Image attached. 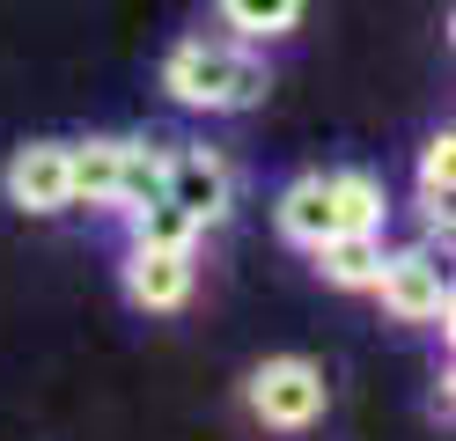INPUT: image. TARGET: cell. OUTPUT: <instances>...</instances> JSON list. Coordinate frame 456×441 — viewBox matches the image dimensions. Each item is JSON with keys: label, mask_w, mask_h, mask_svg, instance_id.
Listing matches in <instances>:
<instances>
[{"label": "cell", "mask_w": 456, "mask_h": 441, "mask_svg": "<svg viewBox=\"0 0 456 441\" xmlns=\"http://www.w3.org/2000/svg\"><path fill=\"white\" fill-rule=\"evenodd\" d=\"M265 59L258 45H236V37H177L162 52V96L177 110H199V118H236L250 103H265Z\"/></svg>", "instance_id": "6da1fadb"}, {"label": "cell", "mask_w": 456, "mask_h": 441, "mask_svg": "<svg viewBox=\"0 0 456 441\" xmlns=\"http://www.w3.org/2000/svg\"><path fill=\"white\" fill-rule=\"evenodd\" d=\"M243 404H250V420L273 427V434H309L331 412V382H324L317 361H302V353H273V361L250 368Z\"/></svg>", "instance_id": "7a4b0ae2"}, {"label": "cell", "mask_w": 456, "mask_h": 441, "mask_svg": "<svg viewBox=\"0 0 456 441\" xmlns=\"http://www.w3.org/2000/svg\"><path fill=\"white\" fill-rule=\"evenodd\" d=\"M162 199L177 206V214H191V228L207 235V228H221L236 214V162H228L221 147H207V140L162 147Z\"/></svg>", "instance_id": "3957f363"}, {"label": "cell", "mask_w": 456, "mask_h": 441, "mask_svg": "<svg viewBox=\"0 0 456 441\" xmlns=\"http://www.w3.org/2000/svg\"><path fill=\"white\" fill-rule=\"evenodd\" d=\"M390 323H449V273L435 250H383V273L368 287Z\"/></svg>", "instance_id": "277c9868"}, {"label": "cell", "mask_w": 456, "mask_h": 441, "mask_svg": "<svg viewBox=\"0 0 456 441\" xmlns=\"http://www.w3.org/2000/svg\"><path fill=\"white\" fill-rule=\"evenodd\" d=\"M0 192H8L15 214H37V221L67 214V206H74V192H67V140H30V147H15L8 169H0Z\"/></svg>", "instance_id": "5b68a950"}, {"label": "cell", "mask_w": 456, "mask_h": 441, "mask_svg": "<svg viewBox=\"0 0 456 441\" xmlns=\"http://www.w3.org/2000/svg\"><path fill=\"white\" fill-rule=\"evenodd\" d=\"M199 287V250H148L133 243L126 250V302L148 309V316H177Z\"/></svg>", "instance_id": "8992f818"}, {"label": "cell", "mask_w": 456, "mask_h": 441, "mask_svg": "<svg viewBox=\"0 0 456 441\" xmlns=\"http://www.w3.org/2000/svg\"><path fill=\"white\" fill-rule=\"evenodd\" d=\"M273 228L288 235L295 250H317L324 235H338V214H331V176H324V169H302L295 184L273 199Z\"/></svg>", "instance_id": "52a82bcc"}, {"label": "cell", "mask_w": 456, "mask_h": 441, "mask_svg": "<svg viewBox=\"0 0 456 441\" xmlns=\"http://www.w3.org/2000/svg\"><path fill=\"white\" fill-rule=\"evenodd\" d=\"M118 147H126V133L67 140V192H74V206H89V214H110V192H118Z\"/></svg>", "instance_id": "ba28073f"}, {"label": "cell", "mask_w": 456, "mask_h": 441, "mask_svg": "<svg viewBox=\"0 0 456 441\" xmlns=\"http://www.w3.org/2000/svg\"><path fill=\"white\" fill-rule=\"evenodd\" d=\"M309 265H317V280L338 287V294H368L383 273V235H324L317 250H309Z\"/></svg>", "instance_id": "9c48e42d"}, {"label": "cell", "mask_w": 456, "mask_h": 441, "mask_svg": "<svg viewBox=\"0 0 456 441\" xmlns=\"http://www.w3.org/2000/svg\"><path fill=\"white\" fill-rule=\"evenodd\" d=\"M331 176V214H338V235H383V176L376 169H324Z\"/></svg>", "instance_id": "30bf717a"}, {"label": "cell", "mask_w": 456, "mask_h": 441, "mask_svg": "<svg viewBox=\"0 0 456 441\" xmlns=\"http://www.w3.org/2000/svg\"><path fill=\"white\" fill-rule=\"evenodd\" d=\"M162 199V147L155 140H126L118 147V192H110V214L133 221L140 206H155Z\"/></svg>", "instance_id": "8fae6325"}, {"label": "cell", "mask_w": 456, "mask_h": 441, "mask_svg": "<svg viewBox=\"0 0 456 441\" xmlns=\"http://www.w3.org/2000/svg\"><path fill=\"white\" fill-rule=\"evenodd\" d=\"M412 192H419V214H427V228H442V235H449V192H456V140H449V133H435V140L419 147Z\"/></svg>", "instance_id": "7c38bea8"}, {"label": "cell", "mask_w": 456, "mask_h": 441, "mask_svg": "<svg viewBox=\"0 0 456 441\" xmlns=\"http://www.w3.org/2000/svg\"><path fill=\"white\" fill-rule=\"evenodd\" d=\"M214 8H221L236 45H273V37H288L302 22V0H214Z\"/></svg>", "instance_id": "4fadbf2b"}, {"label": "cell", "mask_w": 456, "mask_h": 441, "mask_svg": "<svg viewBox=\"0 0 456 441\" xmlns=\"http://www.w3.org/2000/svg\"><path fill=\"white\" fill-rule=\"evenodd\" d=\"M126 228H133V243H148V250H199V228H191V214H177L169 199L140 206V214H133Z\"/></svg>", "instance_id": "5bb4252c"}]
</instances>
